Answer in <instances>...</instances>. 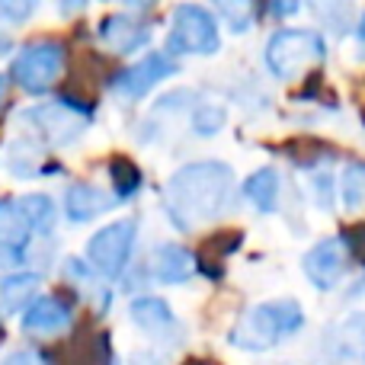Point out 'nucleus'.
<instances>
[{
	"label": "nucleus",
	"mask_w": 365,
	"mask_h": 365,
	"mask_svg": "<svg viewBox=\"0 0 365 365\" xmlns=\"http://www.w3.org/2000/svg\"><path fill=\"white\" fill-rule=\"evenodd\" d=\"M234 173L221 160L186 164L167 182V215L182 231L221 218L231 208Z\"/></svg>",
	"instance_id": "f257e3e1"
},
{
	"label": "nucleus",
	"mask_w": 365,
	"mask_h": 365,
	"mask_svg": "<svg viewBox=\"0 0 365 365\" xmlns=\"http://www.w3.org/2000/svg\"><path fill=\"white\" fill-rule=\"evenodd\" d=\"M304 324V314L298 302H266L257 308L244 311L240 321L231 327V346L250 349V353H263V349L276 346L279 340L292 336Z\"/></svg>",
	"instance_id": "f03ea898"
},
{
	"label": "nucleus",
	"mask_w": 365,
	"mask_h": 365,
	"mask_svg": "<svg viewBox=\"0 0 365 365\" xmlns=\"http://www.w3.org/2000/svg\"><path fill=\"white\" fill-rule=\"evenodd\" d=\"M324 55H327L324 38L311 29H279L266 45V64L282 81L302 77L308 68L321 64Z\"/></svg>",
	"instance_id": "7ed1b4c3"
},
{
	"label": "nucleus",
	"mask_w": 365,
	"mask_h": 365,
	"mask_svg": "<svg viewBox=\"0 0 365 365\" xmlns=\"http://www.w3.org/2000/svg\"><path fill=\"white\" fill-rule=\"evenodd\" d=\"M64 71V45L61 42H32L13 58V81L29 93H42L61 77Z\"/></svg>",
	"instance_id": "20e7f679"
},
{
	"label": "nucleus",
	"mask_w": 365,
	"mask_h": 365,
	"mask_svg": "<svg viewBox=\"0 0 365 365\" xmlns=\"http://www.w3.org/2000/svg\"><path fill=\"white\" fill-rule=\"evenodd\" d=\"M170 51L173 55H212V51H218V23L205 6L182 4L173 10Z\"/></svg>",
	"instance_id": "39448f33"
},
{
	"label": "nucleus",
	"mask_w": 365,
	"mask_h": 365,
	"mask_svg": "<svg viewBox=\"0 0 365 365\" xmlns=\"http://www.w3.org/2000/svg\"><path fill=\"white\" fill-rule=\"evenodd\" d=\"M83 119H87V106H77L71 96H61L58 103H42V106H32L23 113L26 125H32L55 145H71L74 138H81Z\"/></svg>",
	"instance_id": "423d86ee"
},
{
	"label": "nucleus",
	"mask_w": 365,
	"mask_h": 365,
	"mask_svg": "<svg viewBox=\"0 0 365 365\" xmlns=\"http://www.w3.org/2000/svg\"><path fill=\"white\" fill-rule=\"evenodd\" d=\"M135 247V221H115L90 237L87 257L103 276H119Z\"/></svg>",
	"instance_id": "0eeeda50"
},
{
	"label": "nucleus",
	"mask_w": 365,
	"mask_h": 365,
	"mask_svg": "<svg viewBox=\"0 0 365 365\" xmlns=\"http://www.w3.org/2000/svg\"><path fill=\"white\" fill-rule=\"evenodd\" d=\"M324 356L330 365H365V311L343 317L324 336Z\"/></svg>",
	"instance_id": "6e6552de"
},
{
	"label": "nucleus",
	"mask_w": 365,
	"mask_h": 365,
	"mask_svg": "<svg viewBox=\"0 0 365 365\" xmlns=\"http://www.w3.org/2000/svg\"><path fill=\"white\" fill-rule=\"evenodd\" d=\"M173 74H177V61H173L167 51H151V55H145L138 64L122 71L113 81V87L119 90L122 96H128V100H138V96H145L151 87H158L164 77H173Z\"/></svg>",
	"instance_id": "1a4fd4ad"
},
{
	"label": "nucleus",
	"mask_w": 365,
	"mask_h": 365,
	"mask_svg": "<svg viewBox=\"0 0 365 365\" xmlns=\"http://www.w3.org/2000/svg\"><path fill=\"white\" fill-rule=\"evenodd\" d=\"M346 266H349V250H346V240H340V237L321 240V244H314L304 253V272L324 292L340 285Z\"/></svg>",
	"instance_id": "9d476101"
},
{
	"label": "nucleus",
	"mask_w": 365,
	"mask_h": 365,
	"mask_svg": "<svg viewBox=\"0 0 365 365\" xmlns=\"http://www.w3.org/2000/svg\"><path fill=\"white\" fill-rule=\"evenodd\" d=\"M128 317L138 324L145 334L158 336V340H167V343H177L180 340V321L173 317V311L167 308L160 298H135L132 308H128Z\"/></svg>",
	"instance_id": "9b49d317"
},
{
	"label": "nucleus",
	"mask_w": 365,
	"mask_h": 365,
	"mask_svg": "<svg viewBox=\"0 0 365 365\" xmlns=\"http://www.w3.org/2000/svg\"><path fill=\"white\" fill-rule=\"evenodd\" d=\"M148 26L135 16H125V13H113L100 23V38L115 51V55H128V51L141 48L148 42Z\"/></svg>",
	"instance_id": "f8f14e48"
},
{
	"label": "nucleus",
	"mask_w": 365,
	"mask_h": 365,
	"mask_svg": "<svg viewBox=\"0 0 365 365\" xmlns=\"http://www.w3.org/2000/svg\"><path fill=\"white\" fill-rule=\"evenodd\" d=\"M71 324V308L61 298H36L23 314V327L32 334H55Z\"/></svg>",
	"instance_id": "ddd939ff"
},
{
	"label": "nucleus",
	"mask_w": 365,
	"mask_h": 365,
	"mask_svg": "<svg viewBox=\"0 0 365 365\" xmlns=\"http://www.w3.org/2000/svg\"><path fill=\"white\" fill-rule=\"evenodd\" d=\"M195 272V257L189 250H182L180 244H160L154 250V276L167 285L189 282V276Z\"/></svg>",
	"instance_id": "4468645a"
},
{
	"label": "nucleus",
	"mask_w": 365,
	"mask_h": 365,
	"mask_svg": "<svg viewBox=\"0 0 365 365\" xmlns=\"http://www.w3.org/2000/svg\"><path fill=\"white\" fill-rule=\"evenodd\" d=\"M109 208H113V199L103 189L90 186V182H74L64 195V212H68L71 221H90L96 215L109 212Z\"/></svg>",
	"instance_id": "2eb2a0df"
},
{
	"label": "nucleus",
	"mask_w": 365,
	"mask_h": 365,
	"mask_svg": "<svg viewBox=\"0 0 365 365\" xmlns=\"http://www.w3.org/2000/svg\"><path fill=\"white\" fill-rule=\"evenodd\" d=\"M38 292V276L36 272H13V276L0 279V304L4 311H23L29 308V298Z\"/></svg>",
	"instance_id": "dca6fc26"
},
{
	"label": "nucleus",
	"mask_w": 365,
	"mask_h": 365,
	"mask_svg": "<svg viewBox=\"0 0 365 365\" xmlns=\"http://www.w3.org/2000/svg\"><path fill=\"white\" fill-rule=\"evenodd\" d=\"M244 192L259 212H272L279 202V173L272 167H263L244 182Z\"/></svg>",
	"instance_id": "f3484780"
},
{
	"label": "nucleus",
	"mask_w": 365,
	"mask_h": 365,
	"mask_svg": "<svg viewBox=\"0 0 365 365\" xmlns=\"http://www.w3.org/2000/svg\"><path fill=\"white\" fill-rule=\"evenodd\" d=\"M19 208V215H23L26 227L29 231H38L45 234L51 227V218H55V202L48 199V195L42 192H32V195H19V199H13Z\"/></svg>",
	"instance_id": "a211bd4d"
},
{
	"label": "nucleus",
	"mask_w": 365,
	"mask_h": 365,
	"mask_svg": "<svg viewBox=\"0 0 365 365\" xmlns=\"http://www.w3.org/2000/svg\"><path fill=\"white\" fill-rule=\"evenodd\" d=\"M340 199L343 208L353 215L365 212V164H349L340 177Z\"/></svg>",
	"instance_id": "6ab92c4d"
},
{
	"label": "nucleus",
	"mask_w": 365,
	"mask_h": 365,
	"mask_svg": "<svg viewBox=\"0 0 365 365\" xmlns=\"http://www.w3.org/2000/svg\"><path fill=\"white\" fill-rule=\"evenodd\" d=\"M109 170H113V182H115V192L119 195H132L135 189L141 186V173H138V167H135L132 160L115 158L113 164H109Z\"/></svg>",
	"instance_id": "aec40b11"
},
{
	"label": "nucleus",
	"mask_w": 365,
	"mask_h": 365,
	"mask_svg": "<svg viewBox=\"0 0 365 365\" xmlns=\"http://www.w3.org/2000/svg\"><path fill=\"white\" fill-rule=\"evenodd\" d=\"M221 125H225V109H218V106H202V109H195V115H192L195 135H215Z\"/></svg>",
	"instance_id": "412c9836"
},
{
	"label": "nucleus",
	"mask_w": 365,
	"mask_h": 365,
	"mask_svg": "<svg viewBox=\"0 0 365 365\" xmlns=\"http://www.w3.org/2000/svg\"><path fill=\"white\" fill-rule=\"evenodd\" d=\"M221 13H225L227 19H231V29H237V32H244L247 26H250V16H253V6H240V4H225L221 6Z\"/></svg>",
	"instance_id": "4be33fe9"
},
{
	"label": "nucleus",
	"mask_w": 365,
	"mask_h": 365,
	"mask_svg": "<svg viewBox=\"0 0 365 365\" xmlns=\"http://www.w3.org/2000/svg\"><path fill=\"white\" fill-rule=\"evenodd\" d=\"M4 365H48V359L42 353H32V349H19V353L6 356Z\"/></svg>",
	"instance_id": "5701e85b"
},
{
	"label": "nucleus",
	"mask_w": 365,
	"mask_h": 365,
	"mask_svg": "<svg viewBox=\"0 0 365 365\" xmlns=\"http://www.w3.org/2000/svg\"><path fill=\"white\" fill-rule=\"evenodd\" d=\"M0 13L10 19H26L32 13V4H0Z\"/></svg>",
	"instance_id": "b1692460"
},
{
	"label": "nucleus",
	"mask_w": 365,
	"mask_h": 365,
	"mask_svg": "<svg viewBox=\"0 0 365 365\" xmlns=\"http://www.w3.org/2000/svg\"><path fill=\"white\" fill-rule=\"evenodd\" d=\"M128 365H160V359L154 353H132Z\"/></svg>",
	"instance_id": "393cba45"
},
{
	"label": "nucleus",
	"mask_w": 365,
	"mask_h": 365,
	"mask_svg": "<svg viewBox=\"0 0 365 365\" xmlns=\"http://www.w3.org/2000/svg\"><path fill=\"white\" fill-rule=\"evenodd\" d=\"M359 45L365 48V16H362V23H359Z\"/></svg>",
	"instance_id": "a878e982"
},
{
	"label": "nucleus",
	"mask_w": 365,
	"mask_h": 365,
	"mask_svg": "<svg viewBox=\"0 0 365 365\" xmlns=\"http://www.w3.org/2000/svg\"><path fill=\"white\" fill-rule=\"evenodd\" d=\"M4 87H6V81H4V77H0V96H4Z\"/></svg>",
	"instance_id": "bb28decb"
}]
</instances>
